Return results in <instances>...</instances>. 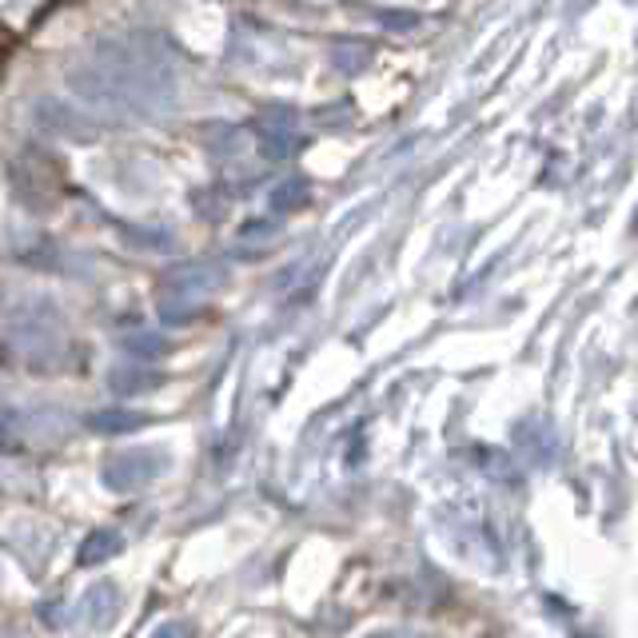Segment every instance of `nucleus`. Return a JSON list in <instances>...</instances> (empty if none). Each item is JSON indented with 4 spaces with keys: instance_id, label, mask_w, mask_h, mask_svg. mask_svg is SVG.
Wrapping results in <instances>:
<instances>
[{
    "instance_id": "20e7f679",
    "label": "nucleus",
    "mask_w": 638,
    "mask_h": 638,
    "mask_svg": "<svg viewBox=\"0 0 638 638\" xmlns=\"http://www.w3.org/2000/svg\"><path fill=\"white\" fill-rule=\"evenodd\" d=\"M112 547H120V539L112 531H96L88 543H84V563H100L112 555Z\"/></svg>"
},
{
    "instance_id": "f03ea898",
    "label": "nucleus",
    "mask_w": 638,
    "mask_h": 638,
    "mask_svg": "<svg viewBox=\"0 0 638 638\" xmlns=\"http://www.w3.org/2000/svg\"><path fill=\"white\" fill-rule=\"evenodd\" d=\"M152 471H156L152 451H128V455H120L116 463L104 467V479H108L112 487H136V483H144Z\"/></svg>"
},
{
    "instance_id": "f257e3e1",
    "label": "nucleus",
    "mask_w": 638,
    "mask_h": 638,
    "mask_svg": "<svg viewBox=\"0 0 638 638\" xmlns=\"http://www.w3.org/2000/svg\"><path fill=\"white\" fill-rule=\"evenodd\" d=\"M515 447H519V455L531 459L535 467H555V463H559V435H555L547 423H539V419L519 423Z\"/></svg>"
},
{
    "instance_id": "7ed1b4c3",
    "label": "nucleus",
    "mask_w": 638,
    "mask_h": 638,
    "mask_svg": "<svg viewBox=\"0 0 638 638\" xmlns=\"http://www.w3.org/2000/svg\"><path fill=\"white\" fill-rule=\"evenodd\" d=\"M80 607H84V619H88L92 627H108L112 615H116V607H120V595H116L112 583H96V587L84 595Z\"/></svg>"
}]
</instances>
